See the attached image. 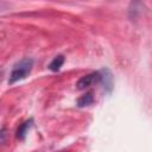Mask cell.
Listing matches in <instances>:
<instances>
[{
	"instance_id": "obj_1",
	"label": "cell",
	"mask_w": 152,
	"mask_h": 152,
	"mask_svg": "<svg viewBox=\"0 0 152 152\" xmlns=\"http://www.w3.org/2000/svg\"><path fill=\"white\" fill-rule=\"evenodd\" d=\"M32 66H33V61L31 58H24V59L19 61L17 64H14V66L10 74L8 83L13 84L18 81L26 78L28 76V74L31 72Z\"/></svg>"
},
{
	"instance_id": "obj_2",
	"label": "cell",
	"mask_w": 152,
	"mask_h": 152,
	"mask_svg": "<svg viewBox=\"0 0 152 152\" xmlns=\"http://www.w3.org/2000/svg\"><path fill=\"white\" fill-rule=\"evenodd\" d=\"M100 80H101V74H100L99 71L90 72V74H88V75L82 76V77H81V78L77 81L76 87H77V89L83 90V89H86V88L90 87L91 84H94V83L99 82Z\"/></svg>"
},
{
	"instance_id": "obj_3",
	"label": "cell",
	"mask_w": 152,
	"mask_h": 152,
	"mask_svg": "<svg viewBox=\"0 0 152 152\" xmlns=\"http://www.w3.org/2000/svg\"><path fill=\"white\" fill-rule=\"evenodd\" d=\"M31 126H32V119L26 120L25 122H23V124L18 127V129H17V138L20 139V140H24Z\"/></svg>"
},
{
	"instance_id": "obj_4",
	"label": "cell",
	"mask_w": 152,
	"mask_h": 152,
	"mask_svg": "<svg viewBox=\"0 0 152 152\" xmlns=\"http://www.w3.org/2000/svg\"><path fill=\"white\" fill-rule=\"evenodd\" d=\"M63 63H64V57L62 55H58L51 61V63L49 64V69L51 71H58L61 66L63 65Z\"/></svg>"
},
{
	"instance_id": "obj_5",
	"label": "cell",
	"mask_w": 152,
	"mask_h": 152,
	"mask_svg": "<svg viewBox=\"0 0 152 152\" xmlns=\"http://www.w3.org/2000/svg\"><path fill=\"white\" fill-rule=\"evenodd\" d=\"M93 101H94L93 94H91V93H87V94L82 95V96L77 100V106H78V107H86V106L91 104Z\"/></svg>"
},
{
	"instance_id": "obj_6",
	"label": "cell",
	"mask_w": 152,
	"mask_h": 152,
	"mask_svg": "<svg viewBox=\"0 0 152 152\" xmlns=\"http://www.w3.org/2000/svg\"><path fill=\"white\" fill-rule=\"evenodd\" d=\"M5 139H6V129L2 128V129H0V145L5 141Z\"/></svg>"
}]
</instances>
